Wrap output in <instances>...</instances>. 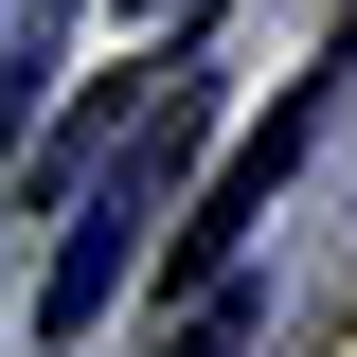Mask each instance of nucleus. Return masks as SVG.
Listing matches in <instances>:
<instances>
[{
	"label": "nucleus",
	"instance_id": "obj_1",
	"mask_svg": "<svg viewBox=\"0 0 357 357\" xmlns=\"http://www.w3.org/2000/svg\"><path fill=\"white\" fill-rule=\"evenodd\" d=\"M178 143H197V89H143V126L72 178V250H54V286H36V340H89V321L126 304L143 232H178V215H161V197H178Z\"/></svg>",
	"mask_w": 357,
	"mask_h": 357
},
{
	"label": "nucleus",
	"instance_id": "obj_2",
	"mask_svg": "<svg viewBox=\"0 0 357 357\" xmlns=\"http://www.w3.org/2000/svg\"><path fill=\"white\" fill-rule=\"evenodd\" d=\"M321 107H340V72H286V107H268V126L232 143L215 178H197V215L161 232V268H178V286H197V268H232V250H250V215H268V197H286V178H304V143H321Z\"/></svg>",
	"mask_w": 357,
	"mask_h": 357
},
{
	"label": "nucleus",
	"instance_id": "obj_3",
	"mask_svg": "<svg viewBox=\"0 0 357 357\" xmlns=\"http://www.w3.org/2000/svg\"><path fill=\"white\" fill-rule=\"evenodd\" d=\"M161 357H250V304H197V321H178Z\"/></svg>",
	"mask_w": 357,
	"mask_h": 357
},
{
	"label": "nucleus",
	"instance_id": "obj_4",
	"mask_svg": "<svg viewBox=\"0 0 357 357\" xmlns=\"http://www.w3.org/2000/svg\"><path fill=\"white\" fill-rule=\"evenodd\" d=\"M197 18H215V0H126V36H197Z\"/></svg>",
	"mask_w": 357,
	"mask_h": 357
}]
</instances>
